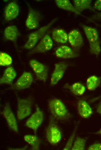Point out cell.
Wrapping results in <instances>:
<instances>
[{"label":"cell","instance_id":"44dd1931","mask_svg":"<svg viewBox=\"0 0 101 150\" xmlns=\"http://www.w3.org/2000/svg\"><path fill=\"white\" fill-rule=\"evenodd\" d=\"M24 140L31 146V150H38L39 149L40 141L36 134H27L24 137Z\"/></svg>","mask_w":101,"mask_h":150},{"label":"cell","instance_id":"2e32d148","mask_svg":"<svg viewBox=\"0 0 101 150\" xmlns=\"http://www.w3.org/2000/svg\"><path fill=\"white\" fill-rule=\"evenodd\" d=\"M16 76V72L12 67H8L4 70L3 75L0 78V84L12 85Z\"/></svg>","mask_w":101,"mask_h":150},{"label":"cell","instance_id":"ffe728a7","mask_svg":"<svg viewBox=\"0 0 101 150\" xmlns=\"http://www.w3.org/2000/svg\"><path fill=\"white\" fill-rule=\"evenodd\" d=\"M55 3L59 8L64 10L73 12L76 15H81L68 0H55Z\"/></svg>","mask_w":101,"mask_h":150},{"label":"cell","instance_id":"d6986e66","mask_svg":"<svg viewBox=\"0 0 101 150\" xmlns=\"http://www.w3.org/2000/svg\"><path fill=\"white\" fill-rule=\"evenodd\" d=\"M19 33L17 27L15 25H10L5 29L4 35L5 38L15 42L19 35Z\"/></svg>","mask_w":101,"mask_h":150},{"label":"cell","instance_id":"1f68e13d","mask_svg":"<svg viewBox=\"0 0 101 150\" xmlns=\"http://www.w3.org/2000/svg\"><path fill=\"white\" fill-rule=\"evenodd\" d=\"M97 112L101 114V101L98 105L97 108Z\"/></svg>","mask_w":101,"mask_h":150},{"label":"cell","instance_id":"6da1fadb","mask_svg":"<svg viewBox=\"0 0 101 150\" xmlns=\"http://www.w3.org/2000/svg\"><path fill=\"white\" fill-rule=\"evenodd\" d=\"M49 110L55 119L60 120H66L70 118V114L65 104L60 100L53 98L48 102Z\"/></svg>","mask_w":101,"mask_h":150},{"label":"cell","instance_id":"ba28073f","mask_svg":"<svg viewBox=\"0 0 101 150\" xmlns=\"http://www.w3.org/2000/svg\"><path fill=\"white\" fill-rule=\"evenodd\" d=\"M46 136L48 142L52 145L58 143L61 140V131L58 126L53 122L49 124L46 131Z\"/></svg>","mask_w":101,"mask_h":150},{"label":"cell","instance_id":"4dcf8cb0","mask_svg":"<svg viewBox=\"0 0 101 150\" xmlns=\"http://www.w3.org/2000/svg\"><path fill=\"white\" fill-rule=\"evenodd\" d=\"M28 146L27 145H26L25 146V147H23L21 148H8V150H26V149L27 148Z\"/></svg>","mask_w":101,"mask_h":150},{"label":"cell","instance_id":"7c38bea8","mask_svg":"<svg viewBox=\"0 0 101 150\" xmlns=\"http://www.w3.org/2000/svg\"><path fill=\"white\" fill-rule=\"evenodd\" d=\"M53 44V41L50 37L48 34H46L37 45L29 52L28 55H31L35 53L48 51L51 49Z\"/></svg>","mask_w":101,"mask_h":150},{"label":"cell","instance_id":"30bf717a","mask_svg":"<svg viewBox=\"0 0 101 150\" xmlns=\"http://www.w3.org/2000/svg\"><path fill=\"white\" fill-rule=\"evenodd\" d=\"M28 9V16L26 21V25L29 30L38 28L41 19V15L38 11L33 9L27 2Z\"/></svg>","mask_w":101,"mask_h":150},{"label":"cell","instance_id":"d4e9b609","mask_svg":"<svg viewBox=\"0 0 101 150\" xmlns=\"http://www.w3.org/2000/svg\"><path fill=\"white\" fill-rule=\"evenodd\" d=\"M86 140V138L77 137L73 142L71 150H85Z\"/></svg>","mask_w":101,"mask_h":150},{"label":"cell","instance_id":"603a6c76","mask_svg":"<svg viewBox=\"0 0 101 150\" xmlns=\"http://www.w3.org/2000/svg\"><path fill=\"white\" fill-rule=\"evenodd\" d=\"M100 82V78L95 75L91 76L86 80V87L89 90H94L99 86Z\"/></svg>","mask_w":101,"mask_h":150},{"label":"cell","instance_id":"ac0fdd59","mask_svg":"<svg viewBox=\"0 0 101 150\" xmlns=\"http://www.w3.org/2000/svg\"><path fill=\"white\" fill-rule=\"evenodd\" d=\"M52 39L55 42L65 44L68 41V35L65 31L62 29L56 28L52 32Z\"/></svg>","mask_w":101,"mask_h":150},{"label":"cell","instance_id":"7a4b0ae2","mask_svg":"<svg viewBox=\"0 0 101 150\" xmlns=\"http://www.w3.org/2000/svg\"><path fill=\"white\" fill-rule=\"evenodd\" d=\"M85 34L89 42L90 52L93 54L98 55L101 52L100 42L97 30L95 28L81 23Z\"/></svg>","mask_w":101,"mask_h":150},{"label":"cell","instance_id":"cb8c5ba5","mask_svg":"<svg viewBox=\"0 0 101 150\" xmlns=\"http://www.w3.org/2000/svg\"><path fill=\"white\" fill-rule=\"evenodd\" d=\"M68 87L71 92L77 96L83 95L86 90L85 86L79 82L74 83L71 85L68 86Z\"/></svg>","mask_w":101,"mask_h":150},{"label":"cell","instance_id":"8fae6325","mask_svg":"<svg viewBox=\"0 0 101 150\" xmlns=\"http://www.w3.org/2000/svg\"><path fill=\"white\" fill-rule=\"evenodd\" d=\"M68 65L64 62H60L55 63L54 68L51 76L50 85H56L62 78L67 69Z\"/></svg>","mask_w":101,"mask_h":150},{"label":"cell","instance_id":"9a60e30c","mask_svg":"<svg viewBox=\"0 0 101 150\" xmlns=\"http://www.w3.org/2000/svg\"><path fill=\"white\" fill-rule=\"evenodd\" d=\"M55 54L57 57L63 59L74 58L78 56V54L71 48L65 45L58 47L55 52Z\"/></svg>","mask_w":101,"mask_h":150},{"label":"cell","instance_id":"f546056e","mask_svg":"<svg viewBox=\"0 0 101 150\" xmlns=\"http://www.w3.org/2000/svg\"><path fill=\"white\" fill-rule=\"evenodd\" d=\"M93 8L98 11H101V0H98L95 2Z\"/></svg>","mask_w":101,"mask_h":150},{"label":"cell","instance_id":"3957f363","mask_svg":"<svg viewBox=\"0 0 101 150\" xmlns=\"http://www.w3.org/2000/svg\"><path fill=\"white\" fill-rule=\"evenodd\" d=\"M57 19V18H54L46 25L31 33L28 36V39L23 46V48L28 49L33 48L38 41L44 37L46 31Z\"/></svg>","mask_w":101,"mask_h":150},{"label":"cell","instance_id":"d6a6232c","mask_svg":"<svg viewBox=\"0 0 101 150\" xmlns=\"http://www.w3.org/2000/svg\"><path fill=\"white\" fill-rule=\"evenodd\" d=\"M99 132L100 134H101V129L99 131Z\"/></svg>","mask_w":101,"mask_h":150},{"label":"cell","instance_id":"f1b7e54d","mask_svg":"<svg viewBox=\"0 0 101 150\" xmlns=\"http://www.w3.org/2000/svg\"><path fill=\"white\" fill-rule=\"evenodd\" d=\"M90 19L91 21H101V11L100 12L93 15Z\"/></svg>","mask_w":101,"mask_h":150},{"label":"cell","instance_id":"5b68a950","mask_svg":"<svg viewBox=\"0 0 101 150\" xmlns=\"http://www.w3.org/2000/svg\"><path fill=\"white\" fill-rule=\"evenodd\" d=\"M33 77L31 73L24 72L15 83L4 90L19 91L28 88L33 83Z\"/></svg>","mask_w":101,"mask_h":150},{"label":"cell","instance_id":"8992f818","mask_svg":"<svg viewBox=\"0 0 101 150\" xmlns=\"http://www.w3.org/2000/svg\"><path fill=\"white\" fill-rule=\"evenodd\" d=\"M36 106L35 112L28 119L25 123L26 126L33 130L35 134L44 119L43 112L37 105Z\"/></svg>","mask_w":101,"mask_h":150},{"label":"cell","instance_id":"4fadbf2b","mask_svg":"<svg viewBox=\"0 0 101 150\" xmlns=\"http://www.w3.org/2000/svg\"><path fill=\"white\" fill-rule=\"evenodd\" d=\"M19 9V6L16 1L9 3L6 6L4 11L5 19L10 21L15 18L18 15Z\"/></svg>","mask_w":101,"mask_h":150},{"label":"cell","instance_id":"52a82bcc","mask_svg":"<svg viewBox=\"0 0 101 150\" xmlns=\"http://www.w3.org/2000/svg\"><path fill=\"white\" fill-rule=\"evenodd\" d=\"M29 64L35 74L37 79L44 82H45L48 77V66L34 59L30 60Z\"/></svg>","mask_w":101,"mask_h":150},{"label":"cell","instance_id":"83f0119b","mask_svg":"<svg viewBox=\"0 0 101 150\" xmlns=\"http://www.w3.org/2000/svg\"><path fill=\"white\" fill-rule=\"evenodd\" d=\"M88 150H101V143H95L89 146Z\"/></svg>","mask_w":101,"mask_h":150},{"label":"cell","instance_id":"277c9868","mask_svg":"<svg viewBox=\"0 0 101 150\" xmlns=\"http://www.w3.org/2000/svg\"><path fill=\"white\" fill-rule=\"evenodd\" d=\"M17 117L19 120L23 119L31 113L33 105V100L31 97L21 98L17 97Z\"/></svg>","mask_w":101,"mask_h":150},{"label":"cell","instance_id":"7402d4cb","mask_svg":"<svg viewBox=\"0 0 101 150\" xmlns=\"http://www.w3.org/2000/svg\"><path fill=\"white\" fill-rule=\"evenodd\" d=\"M73 2L74 7L80 13L86 9L93 10L91 5L92 0H74Z\"/></svg>","mask_w":101,"mask_h":150},{"label":"cell","instance_id":"5bb4252c","mask_svg":"<svg viewBox=\"0 0 101 150\" xmlns=\"http://www.w3.org/2000/svg\"><path fill=\"white\" fill-rule=\"evenodd\" d=\"M68 41L72 46L75 48H80L83 44V39L81 34L76 29L72 30L69 32Z\"/></svg>","mask_w":101,"mask_h":150},{"label":"cell","instance_id":"e0dca14e","mask_svg":"<svg viewBox=\"0 0 101 150\" xmlns=\"http://www.w3.org/2000/svg\"><path fill=\"white\" fill-rule=\"evenodd\" d=\"M77 107L79 114L82 118H88L92 114L91 108L88 103L84 100H79L77 103Z\"/></svg>","mask_w":101,"mask_h":150},{"label":"cell","instance_id":"4316f807","mask_svg":"<svg viewBox=\"0 0 101 150\" xmlns=\"http://www.w3.org/2000/svg\"><path fill=\"white\" fill-rule=\"evenodd\" d=\"M78 126V124H77L75 126L73 132L69 137L65 146L63 149V150H68L71 149L77 130Z\"/></svg>","mask_w":101,"mask_h":150},{"label":"cell","instance_id":"484cf974","mask_svg":"<svg viewBox=\"0 0 101 150\" xmlns=\"http://www.w3.org/2000/svg\"><path fill=\"white\" fill-rule=\"evenodd\" d=\"M12 59L11 57L7 53L3 52H0V65L1 66H8L11 64Z\"/></svg>","mask_w":101,"mask_h":150},{"label":"cell","instance_id":"9c48e42d","mask_svg":"<svg viewBox=\"0 0 101 150\" xmlns=\"http://www.w3.org/2000/svg\"><path fill=\"white\" fill-rule=\"evenodd\" d=\"M1 114L5 119L9 128L14 132L18 133L19 129L17 120L9 103L5 104Z\"/></svg>","mask_w":101,"mask_h":150}]
</instances>
